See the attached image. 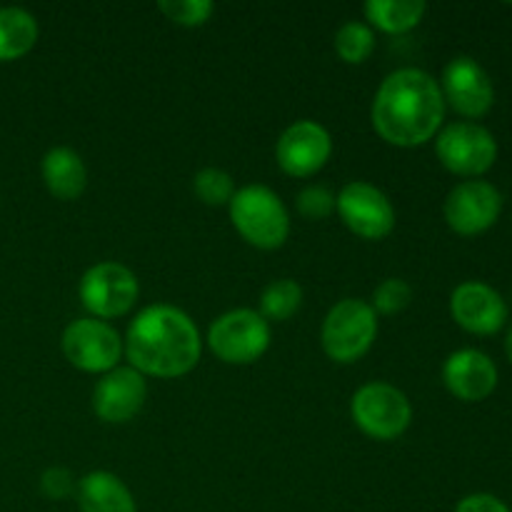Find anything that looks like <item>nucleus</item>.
Masks as SVG:
<instances>
[{"label":"nucleus","instance_id":"dca6fc26","mask_svg":"<svg viewBox=\"0 0 512 512\" xmlns=\"http://www.w3.org/2000/svg\"><path fill=\"white\" fill-rule=\"evenodd\" d=\"M445 388L463 403H480L498 388V368L485 353L473 348L458 350L443 365Z\"/></svg>","mask_w":512,"mask_h":512},{"label":"nucleus","instance_id":"f257e3e1","mask_svg":"<svg viewBox=\"0 0 512 512\" xmlns=\"http://www.w3.org/2000/svg\"><path fill=\"white\" fill-rule=\"evenodd\" d=\"M373 128L395 148H418L440 133L445 100L440 83L420 68H400L380 83L375 93Z\"/></svg>","mask_w":512,"mask_h":512},{"label":"nucleus","instance_id":"393cba45","mask_svg":"<svg viewBox=\"0 0 512 512\" xmlns=\"http://www.w3.org/2000/svg\"><path fill=\"white\" fill-rule=\"evenodd\" d=\"M413 300V288L400 278H388L375 288L373 293V310L380 315H395L405 310Z\"/></svg>","mask_w":512,"mask_h":512},{"label":"nucleus","instance_id":"9b49d317","mask_svg":"<svg viewBox=\"0 0 512 512\" xmlns=\"http://www.w3.org/2000/svg\"><path fill=\"white\" fill-rule=\"evenodd\" d=\"M503 210V195L485 180H463L445 200V220L450 230L465 238L493 228Z\"/></svg>","mask_w":512,"mask_h":512},{"label":"nucleus","instance_id":"423d86ee","mask_svg":"<svg viewBox=\"0 0 512 512\" xmlns=\"http://www.w3.org/2000/svg\"><path fill=\"white\" fill-rule=\"evenodd\" d=\"M355 425L373 440H395L410 428L413 408L403 390L388 383H368L350 403Z\"/></svg>","mask_w":512,"mask_h":512},{"label":"nucleus","instance_id":"4468645a","mask_svg":"<svg viewBox=\"0 0 512 512\" xmlns=\"http://www.w3.org/2000/svg\"><path fill=\"white\" fill-rule=\"evenodd\" d=\"M450 313L455 323L468 333L495 335L508 320V305L495 288L468 280L450 295Z\"/></svg>","mask_w":512,"mask_h":512},{"label":"nucleus","instance_id":"bb28decb","mask_svg":"<svg viewBox=\"0 0 512 512\" xmlns=\"http://www.w3.org/2000/svg\"><path fill=\"white\" fill-rule=\"evenodd\" d=\"M78 490L75 478L65 468H48L40 475V493L48 500H68Z\"/></svg>","mask_w":512,"mask_h":512},{"label":"nucleus","instance_id":"f8f14e48","mask_svg":"<svg viewBox=\"0 0 512 512\" xmlns=\"http://www.w3.org/2000/svg\"><path fill=\"white\" fill-rule=\"evenodd\" d=\"M440 93H443L445 105L470 120L488 115L495 103L493 80L485 73L483 65L468 55H458L445 65Z\"/></svg>","mask_w":512,"mask_h":512},{"label":"nucleus","instance_id":"f03ea898","mask_svg":"<svg viewBox=\"0 0 512 512\" xmlns=\"http://www.w3.org/2000/svg\"><path fill=\"white\" fill-rule=\"evenodd\" d=\"M123 350L130 368L150 378H183L203 353L198 325L175 305H148L135 315L125 333Z\"/></svg>","mask_w":512,"mask_h":512},{"label":"nucleus","instance_id":"7ed1b4c3","mask_svg":"<svg viewBox=\"0 0 512 512\" xmlns=\"http://www.w3.org/2000/svg\"><path fill=\"white\" fill-rule=\"evenodd\" d=\"M230 220L245 243L278 250L290 235V215L278 193L265 185H245L230 200Z\"/></svg>","mask_w":512,"mask_h":512},{"label":"nucleus","instance_id":"39448f33","mask_svg":"<svg viewBox=\"0 0 512 512\" xmlns=\"http://www.w3.org/2000/svg\"><path fill=\"white\" fill-rule=\"evenodd\" d=\"M215 358L228 365H250L270 348V323L250 308L223 313L208 330Z\"/></svg>","mask_w":512,"mask_h":512},{"label":"nucleus","instance_id":"6ab92c4d","mask_svg":"<svg viewBox=\"0 0 512 512\" xmlns=\"http://www.w3.org/2000/svg\"><path fill=\"white\" fill-rule=\"evenodd\" d=\"M38 33V20L25 8H0V63L28 55L38 43Z\"/></svg>","mask_w":512,"mask_h":512},{"label":"nucleus","instance_id":"1a4fd4ad","mask_svg":"<svg viewBox=\"0 0 512 512\" xmlns=\"http://www.w3.org/2000/svg\"><path fill=\"white\" fill-rule=\"evenodd\" d=\"M60 345L68 363L83 373H110L118 368V360L123 355V340L118 330L98 318L73 320L63 330Z\"/></svg>","mask_w":512,"mask_h":512},{"label":"nucleus","instance_id":"aec40b11","mask_svg":"<svg viewBox=\"0 0 512 512\" xmlns=\"http://www.w3.org/2000/svg\"><path fill=\"white\" fill-rule=\"evenodd\" d=\"M428 5L423 0H368L365 18L388 35H403L420 25Z\"/></svg>","mask_w":512,"mask_h":512},{"label":"nucleus","instance_id":"b1692460","mask_svg":"<svg viewBox=\"0 0 512 512\" xmlns=\"http://www.w3.org/2000/svg\"><path fill=\"white\" fill-rule=\"evenodd\" d=\"M158 8L170 23L183 25V28H198V25L208 23L215 5L210 0H160Z\"/></svg>","mask_w":512,"mask_h":512},{"label":"nucleus","instance_id":"0eeeda50","mask_svg":"<svg viewBox=\"0 0 512 512\" xmlns=\"http://www.w3.org/2000/svg\"><path fill=\"white\" fill-rule=\"evenodd\" d=\"M435 153L450 173L460 178H478L493 168L498 143L493 133L478 123H450L435 138Z\"/></svg>","mask_w":512,"mask_h":512},{"label":"nucleus","instance_id":"412c9836","mask_svg":"<svg viewBox=\"0 0 512 512\" xmlns=\"http://www.w3.org/2000/svg\"><path fill=\"white\" fill-rule=\"evenodd\" d=\"M303 305V288L295 280H275L260 295V315L268 323H283L293 318Z\"/></svg>","mask_w":512,"mask_h":512},{"label":"nucleus","instance_id":"f3484780","mask_svg":"<svg viewBox=\"0 0 512 512\" xmlns=\"http://www.w3.org/2000/svg\"><path fill=\"white\" fill-rule=\"evenodd\" d=\"M40 173H43L45 188L50 190V195L65 200V203L78 200L85 193V185H88V170H85L83 158L75 150L63 148V145L50 148L45 153Z\"/></svg>","mask_w":512,"mask_h":512},{"label":"nucleus","instance_id":"9d476101","mask_svg":"<svg viewBox=\"0 0 512 512\" xmlns=\"http://www.w3.org/2000/svg\"><path fill=\"white\" fill-rule=\"evenodd\" d=\"M335 210L350 233L363 240H383L395 228V208L388 195L365 180H353L335 198Z\"/></svg>","mask_w":512,"mask_h":512},{"label":"nucleus","instance_id":"20e7f679","mask_svg":"<svg viewBox=\"0 0 512 512\" xmlns=\"http://www.w3.org/2000/svg\"><path fill=\"white\" fill-rule=\"evenodd\" d=\"M378 335V313L358 298H345L328 310L323 320V350L335 363H355L363 358Z\"/></svg>","mask_w":512,"mask_h":512},{"label":"nucleus","instance_id":"a878e982","mask_svg":"<svg viewBox=\"0 0 512 512\" xmlns=\"http://www.w3.org/2000/svg\"><path fill=\"white\" fill-rule=\"evenodd\" d=\"M335 210V195L328 188L310 185L300 190L298 195V213L308 220H325Z\"/></svg>","mask_w":512,"mask_h":512},{"label":"nucleus","instance_id":"cd10ccee","mask_svg":"<svg viewBox=\"0 0 512 512\" xmlns=\"http://www.w3.org/2000/svg\"><path fill=\"white\" fill-rule=\"evenodd\" d=\"M455 512H510L508 505L490 493H473L458 503Z\"/></svg>","mask_w":512,"mask_h":512},{"label":"nucleus","instance_id":"a211bd4d","mask_svg":"<svg viewBox=\"0 0 512 512\" xmlns=\"http://www.w3.org/2000/svg\"><path fill=\"white\" fill-rule=\"evenodd\" d=\"M75 495H78L80 512H138L128 485L108 470L85 475Z\"/></svg>","mask_w":512,"mask_h":512},{"label":"nucleus","instance_id":"2eb2a0df","mask_svg":"<svg viewBox=\"0 0 512 512\" xmlns=\"http://www.w3.org/2000/svg\"><path fill=\"white\" fill-rule=\"evenodd\" d=\"M148 398L145 378L133 368H115L98 380L93 390V410L103 423H128Z\"/></svg>","mask_w":512,"mask_h":512},{"label":"nucleus","instance_id":"ddd939ff","mask_svg":"<svg viewBox=\"0 0 512 512\" xmlns=\"http://www.w3.org/2000/svg\"><path fill=\"white\" fill-rule=\"evenodd\" d=\"M330 155H333V138L315 120L293 123L285 128L275 145V160L290 178H310L325 168Z\"/></svg>","mask_w":512,"mask_h":512},{"label":"nucleus","instance_id":"5701e85b","mask_svg":"<svg viewBox=\"0 0 512 512\" xmlns=\"http://www.w3.org/2000/svg\"><path fill=\"white\" fill-rule=\"evenodd\" d=\"M193 190L205 205L210 208H220V205H230L235 195L233 175L225 173L220 168H203L195 173Z\"/></svg>","mask_w":512,"mask_h":512},{"label":"nucleus","instance_id":"6e6552de","mask_svg":"<svg viewBox=\"0 0 512 512\" xmlns=\"http://www.w3.org/2000/svg\"><path fill=\"white\" fill-rule=\"evenodd\" d=\"M138 278L120 263H98L80 278L78 295L93 318L110 320L130 313L138 300Z\"/></svg>","mask_w":512,"mask_h":512},{"label":"nucleus","instance_id":"c85d7f7f","mask_svg":"<svg viewBox=\"0 0 512 512\" xmlns=\"http://www.w3.org/2000/svg\"><path fill=\"white\" fill-rule=\"evenodd\" d=\"M505 353H508V360L512 363V325H510L508 335H505Z\"/></svg>","mask_w":512,"mask_h":512},{"label":"nucleus","instance_id":"4be33fe9","mask_svg":"<svg viewBox=\"0 0 512 512\" xmlns=\"http://www.w3.org/2000/svg\"><path fill=\"white\" fill-rule=\"evenodd\" d=\"M335 50H338L345 63H365L375 50V33L370 30V25L360 23V20H350V23L340 25V30L335 33Z\"/></svg>","mask_w":512,"mask_h":512}]
</instances>
